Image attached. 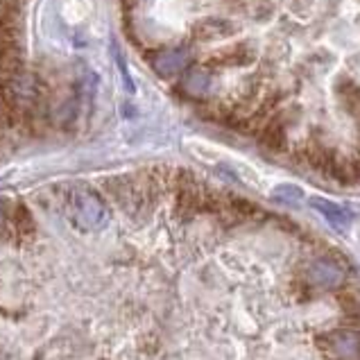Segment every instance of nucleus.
I'll list each match as a JSON object with an SVG mask.
<instances>
[{
  "instance_id": "obj_1",
  "label": "nucleus",
  "mask_w": 360,
  "mask_h": 360,
  "mask_svg": "<svg viewBox=\"0 0 360 360\" xmlns=\"http://www.w3.org/2000/svg\"><path fill=\"white\" fill-rule=\"evenodd\" d=\"M311 204L315 209H320V213L324 215V218L333 224V227H338V229H345L347 224H349V220H352V215H349L345 209H340L338 204H333V202H326V200H320V198H313L311 200Z\"/></svg>"
},
{
  "instance_id": "obj_2",
  "label": "nucleus",
  "mask_w": 360,
  "mask_h": 360,
  "mask_svg": "<svg viewBox=\"0 0 360 360\" xmlns=\"http://www.w3.org/2000/svg\"><path fill=\"white\" fill-rule=\"evenodd\" d=\"M184 64H186V53L184 50H166V53H159L157 59H154V68L161 75H174Z\"/></svg>"
},
{
  "instance_id": "obj_3",
  "label": "nucleus",
  "mask_w": 360,
  "mask_h": 360,
  "mask_svg": "<svg viewBox=\"0 0 360 360\" xmlns=\"http://www.w3.org/2000/svg\"><path fill=\"white\" fill-rule=\"evenodd\" d=\"M233 32L231 25L227 20H218V18H211V20H204L202 25H198L195 30V37L202 39V41H213V39H224Z\"/></svg>"
},
{
  "instance_id": "obj_4",
  "label": "nucleus",
  "mask_w": 360,
  "mask_h": 360,
  "mask_svg": "<svg viewBox=\"0 0 360 360\" xmlns=\"http://www.w3.org/2000/svg\"><path fill=\"white\" fill-rule=\"evenodd\" d=\"M211 84V79L207 73H202V70H195V73H191L186 77V89L191 91L193 96H202V94H207V89Z\"/></svg>"
}]
</instances>
